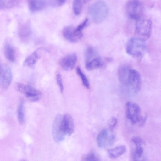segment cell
Listing matches in <instances>:
<instances>
[{
    "label": "cell",
    "instance_id": "1",
    "mask_svg": "<svg viewBox=\"0 0 161 161\" xmlns=\"http://www.w3.org/2000/svg\"><path fill=\"white\" fill-rule=\"evenodd\" d=\"M118 77L122 86L129 93L136 94L140 90L141 76L135 69L126 66H123L118 70Z\"/></svg>",
    "mask_w": 161,
    "mask_h": 161
},
{
    "label": "cell",
    "instance_id": "2",
    "mask_svg": "<svg viewBox=\"0 0 161 161\" xmlns=\"http://www.w3.org/2000/svg\"><path fill=\"white\" fill-rule=\"evenodd\" d=\"M126 49L127 53L131 57L141 59L147 50L145 41L138 37L131 38L127 42Z\"/></svg>",
    "mask_w": 161,
    "mask_h": 161
},
{
    "label": "cell",
    "instance_id": "3",
    "mask_svg": "<svg viewBox=\"0 0 161 161\" xmlns=\"http://www.w3.org/2000/svg\"><path fill=\"white\" fill-rule=\"evenodd\" d=\"M108 9L106 3L102 0H98L90 8L89 14L93 21L96 24L102 22L107 16Z\"/></svg>",
    "mask_w": 161,
    "mask_h": 161
},
{
    "label": "cell",
    "instance_id": "4",
    "mask_svg": "<svg viewBox=\"0 0 161 161\" xmlns=\"http://www.w3.org/2000/svg\"><path fill=\"white\" fill-rule=\"evenodd\" d=\"M126 114L127 118L133 124H137L140 126H143L147 119V115H141V109L136 103L128 102L126 103Z\"/></svg>",
    "mask_w": 161,
    "mask_h": 161
},
{
    "label": "cell",
    "instance_id": "5",
    "mask_svg": "<svg viewBox=\"0 0 161 161\" xmlns=\"http://www.w3.org/2000/svg\"><path fill=\"white\" fill-rule=\"evenodd\" d=\"M152 29V22L149 19H140L137 21L135 33L140 38L144 41L150 37Z\"/></svg>",
    "mask_w": 161,
    "mask_h": 161
},
{
    "label": "cell",
    "instance_id": "6",
    "mask_svg": "<svg viewBox=\"0 0 161 161\" xmlns=\"http://www.w3.org/2000/svg\"><path fill=\"white\" fill-rule=\"evenodd\" d=\"M128 16L134 20L141 19L144 12V7L142 3L138 0H130L126 6Z\"/></svg>",
    "mask_w": 161,
    "mask_h": 161
},
{
    "label": "cell",
    "instance_id": "7",
    "mask_svg": "<svg viewBox=\"0 0 161 161\" xmlns=\"http://www.w3.org/2000/svg\"><path fill=\"white\" fill-rule=\"evenodd\" d=\"M15 88L17 91L24 94L30 101H37L41 97V92L29 85L18 83L15 85Z\"/></svg>",
    "mask_w": 161,
    "mask_h": 161
},
{
    "label": "cell",
    "instance_id": "8",
    "mask_svg": "<svg viewBox=\"0 0 161 161\" xmlns=\"http://www.w3.org/2000/svg\"><path fill=\"white\" fill-rule=\"evenodd\" d=\"M112 131L106 128L103 129L100 131L97 138V143L99 147L106 148L114 144L116 138Z\"/></svg>",
    "mask_w": 161,
    "mask_h": 161
},
{
    "label": "cell",
    "instance_id": "9",
    "mask_svg": "<svg viewBox=\"0 0 161 161\" xmlns=\"http://www.w3.org/2000/svg\"><path fill=\"white\" fill-rule=\"evenodd\" d=\"M10 68L5 64H0V87L3 90L7 89L12 80Z\"/></svg>",
    "mask_w": 161,
    "mask_h": 161
},
{
    "label": "cell",
    "instance_id": "10",
    "mask_svg": "<svg viewBox=\"0 0 161 161\" xmlns=\"http://www.w3.org/2000/svg\"><path fill=\"white\" fill-rule=\"evenodd\" d=\"M63 116L58 114L55 118L52 126V135L54 140L57 143L62 142L66 135L63 131L61 122Z\"/></svg>",
    "mask_w": 161,
    "mask_h": 161
},
{
    "label": "cell",
    "instance_id": "11",
    "mask_svg": "<svg viewBox=\"0 0 161 161\" xmlns=\"http://www.w3.org/2000/svg\"><path fill=\"white\" fill-rule=\"evenodd\" d=\"M109 59L101 57L97 54L86 60L85 68L88 71L92 70L103 66Z\"/></svg>",
    "mask_w": 161,
    "mask_h": 161
},
{
    "label": "cell",
    "instance_id": "12",
    "mask_svg": "<svg viewBox=\"0 0 161 161\" xmlns=\"http://www.w3.org/2000/svg\"><path fill=\"white\" fill-rule=\"evenodd\" d=\"M132 141L136 146L132 153V158L135 161L139 160L143 155L144 142L141 138L138 136L133 137Z\"/></svg>",
    "mask_w": 161,
    "mask_h": 161
},
{
    "label": "cell",
    "instance_id": "13",
    "mask_svg": "<svg viewBox=\"0 0 161 161\" xmlns=\"http://www.w3.org/2000/svg\"><path fill=\"white\" fill-rule=\"evenodd\" d=\"M77 60V57L75 54L67 55L60 60L59 64L62 68L66 71H71L75 67Z\"/></svg>",
    "mask_w": 161,
    "mask_h": 161
},
{
    "label": "cell",
    "instance_id": "14",
    "mask_svg": "<svg viewBox=\"0 0 161 161\" xmlns=\"http://www.w3.org/2000/svg\"><path fill=\"white\" fill-rule=\"evenodd\" d=\"M61 126L63 131L66 135H71L74 132V125L73 119L68 114L63 116Z\"/></svg>",
    "mask_w": 161,
    "mask_h": 161
},
{
    "label": "cell",
    "instance_id": "15",
    "mask_svg": "<svg viewBox=\"0 0 161 161\" xmlns=\"http://www.w3.org/2000/svg\"><path fill=\"white\" fill-rule=\"evenodd\" d=\"M74 28L69 25L64 27L62 31V35L64 38L72 43L76 42L81 38L75 34Z\"/></svg>",
    "mask_w": 161,
    "mask_h": 161
},
{
    "label": "cell",
    "instance_id": "16",
    "mask_svg": "<svg viewBox=\"0 0 161 161\" xmlns=\"http://www.w3.org/2000/svg\"><path fill=\"white\" fill-rule=\"evenodd\" d=\"M42 48H39L32 53L27 56L23 62V65L26 67H33L41 57L40 51Z\"/></svg>",
    "mask_w": 161,
    "mask_h": 161
},
{
    "label": "cell",
    "instance_id": "17",
    "mask_svg": "<svg viewBox=\"0 0 161 161\" xmlns=\"http://www.w3.org/2000/svg\"><path fill=\"white\" fill-rule=\"evenodd\" d=\"M30 10L36 12L43 9L45 6L44 0H27Z\"/></svg>",
    "mask_w": 161,
    "mask_h": 161
},
{
    "label": "cell",
    "instance_id": "18",
    "mask_svg": "<svg viewBox=\"0 0 161 161\" xmlns=\"http://www.w3.org/2000/svg\"><path fill=\"white\" fill-rule=\"evenodd\" d=\"M126 151V148L125 146L120 145L114 148L108 150V153L111 158L115 159L124 154Z\"/></svg>",
    "mask_w": 161,
    "mask_h": 161
},
{
    "label": "cell",
    "instance_id": "19",
    "mask_svg": "<svg viewBox=\"0 0 161 161\" xmlns=\"http://www.w3.org/2000/svg\"><path fill=\"white\" fill-rule=\"evenodd\" d=\"M31 32L29 25L24 24L20 25L18 30V33L20 38L23 41H26L29 38Z\"/></svg>",
    "mask_w": 161,
    "mask_h": 161
},
{
    "label": "cell",
    "instance_id": "20",
    "mask_svg": "<svg viewBox=\"0 0 161 161\" xmlns=\"http://www.w3.org/2000/svg\"><path fill=\"white\" fill-rule=\"evenodd\" d=\"M4 52L7 59L11 62H13L15 60V51L12 46L9 44H6L4 47Z\"/></svg>",
    "mask_w": 161,
    "mask_h": 161
},
{
    "label": "cell",
    "instance_id": "21",
    "mask_svg": "<svg viewBox=\"0 0 161 161\" xmlns=\"http://www.w3.org/2000/svg\"><path fill=\"white\" fill-rule=\"evenodd\" d=\"M24 104V103L23 100H21L18 105L17 110L18 119L19 122L21 124H23L25 121Z\"/></svg>",
    "mask_w": 161,
    "mask_h": 161
},
{
    "label": "cell",
    "instance_id": "22",
    "mask_svg": "<svg viewBox=\"0 0 161 161\" xmlns=\"http://www.w3.org/2000/svg\"><path fill=\"white\" fill-rule=\"evenodd\" d=\"M20 0H0V10L12 8L19 3Z\"/></svg>",
    "mask_w": 161,
    "mask_h": 161
},
{
    "label": "cell",
    "instance_id": "23",
    "mask_svg": "<svg viewBox=\"0 0 161 161\" xmlns=\"http://www.w3.org/2000/svg\"><path fill=\"white\" fill-rule=\"evenodd\" d=\"M76 71L78 75L80 78L83 85L87 88H90V84L89 81L85 75L79 67H77Z\"/></svg>",
    "mask_w": 161,
    "mask_h": 161
},
{
    "label": "cell",
    "instance_id": "24",
    "mask_svg": "<svg viewBox=\"0 0 161 161\" xmlns=\"http://www.w3.org/2000/svg\"><path fill=\"white\" fill-rule=\"evenodd\" d=\"M72 7L74 14L77 16L80 15L82 8L81 0H73Z\"/></svg>",
    "mask_w": 161,
    "mask_h": 161
},
{
    "label": "cell",
    "instance_id": "25",
    "mask_svg": "<svg viewBox=\"0 0 161 161\" xmlns=\"http://www.w3.org/2000/svg\"><path fill=\"white\" fill-rule=\"evenodd\" d=\"M88 21V19L86 18L80 24L74 28V31L76 35L81 37H82V31L87 26Z\"/></svg>",
    "mask_w": 161,
    "mask_h": 161
},
{
    "label": "cell",
    "instance_id": "26",
    "mask_svg": "<svg viewBox=\"0 0 161 161\" xmlns=\"http://www.w3.org/2000/svg\"><path fill=\"white\" fill-rule=\"evenodd\" d=\"M117 123V119L116 117H113L111 118L108 123L109 130L112 131L116 126Z\"/></svg>",
    "mask_w": 161,
    "mask_h": 161
},
{
    "label": "cell",
    "instance_id": "27",
    "mask_svg": "<svg viewBox=\"0 0 161 161\" xmlns=\"http://www.w3.org/2000/svg\"><path fill=\"white\" fill-rule=\"evenodd\" d=\"M56 79L57 84L59 87L60 92L61 93H62L64 90V86L61 76L60 74H57L56 76Z\"/></svg>",
    "mask_w": 161,
    "mask_h": 161
},
{
    "label": "cell",
    "instance_id": "28",
    "mask_svg": "<svg viewBox=\"0 0 161 161\" xmlns=\"http://www.w3.org/2000/svg\"><path fill=\"white\" fill-rule=\"evenodd\" d=\"M86 161H98V158L95 154L93 153H91L86 156L85 158Z\"/></svg>",
    "mask_w": 161,
    "mask_h": 161
},
{
    "label": "cell",
    "instance_id": "29",
    "mask_svg": "<svg viewBox=\"0 0 161 161\" xmlns=\"http://www.w3.org/2000/svg\"><path fill=\"white\" fill-rule=\"evenodd\" d=\"M56 3L58 6H61L64 5L67 0H55Z\"/></svg>",
    "mask_w": 161,
    "mask_h": 161
},
{
    "label": "cell",
    "instance_id": "30",
    "mask_svg": "<svg viewBox=\"0 0 161 161\" xmlns=\"http://www.w3.org/2000/svg\"><path fill=\"white\" fill-rule=\"evenodd\" d=\"M90 0H83V2L85 3H86Z\"/></svg>",
    "mask_w": 161,
    "mask_h": 161
}]
</instances>
